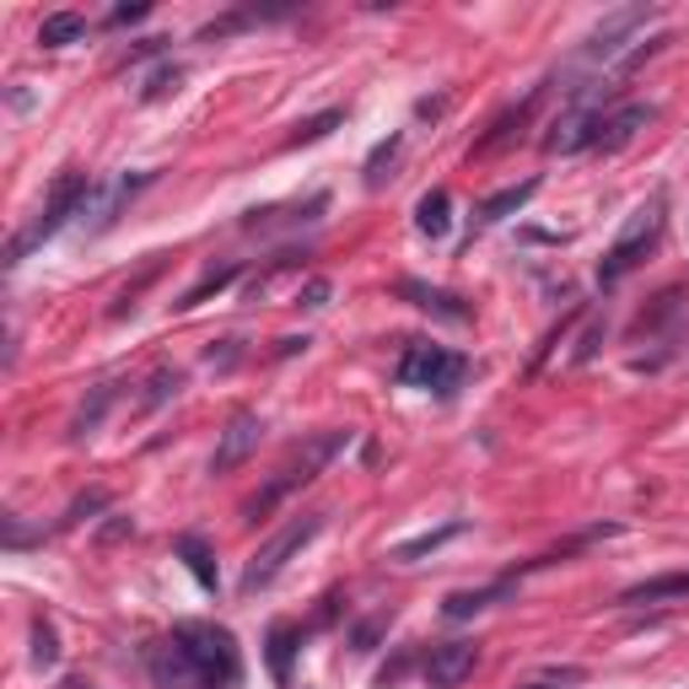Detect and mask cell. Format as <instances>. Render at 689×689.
Returning <instances> with one entry per match:
<instances>
[{
  "instance_id": "cb8c5ba5",
  "label": "cell",
  "mask_w": 689,
  "mask_h": 689,
  "mask_svg": "<svg viewBox=\"0 0 689 689\" xmlns=\"http://www.w3.org/2000/svg\"><path fill=\"white\" fill-rule=\"evenodd\" d=\"M463 533V522H442V528H431V533H420V539H405V545H393L388 560H399V566H415V560H426V555H437L448 539Z\"/></svg>"
},
{
  "instance_id": "5bb4252c",
  "label": "cell",
  "mask_w": 689,
  "mask_h": 689,
  "mask_svg": "<svg viewBox=\"0 0 689 689\" xmlns=\"http://www.w3.org/2000/svg\"><path fill=\"white\" fill-rule=\"evenodd\" d=\"M652 119H657L652 103H620V108H609V113H603V130H598V151H625V146L641 136Z\"/></svg>"
},
{
  "instance_id": "d6a6232c",
  "label": "cell",
  "mask_w": 689,
  "mask_h": 689,
  "mask_svg": "<svg viewBox=\"0 0 689 689\" xmlns=\"http://www.w3.org/2000/svg\"><path fill=\"white\" fill-rule=\"evenodd\" d=\"M329 297H334V280H323V276H312L302 291H297V308H329Z\"/></svg>"
},
{
  "instance_id": "52a82bcc",
  "label": "cell",
  "mask_w": 689,
  "mask_h": 689,
  "mask_svg": "<svg viewBox=\"0 0 689 689\" xmlns=\"http://www.w3.org/2000/svg\"><path fill=\"white\" fill-rule=\"evenodd\" d=\"M652 17H657V6H625V11H615V17H603V22L587 33L582 49H577V66H587V70L620 66L630 33H636V28H647Z\"/></svg>"
},
{
  "instance_id": "8992f818",
  "label": "cell",
  "mask_w": 689,
  "mask_h": 689,
  "mask_svg": "<svg viewBox=\"0 0 689 689\" xmlns=\"http://www.w3.org/2000/svg\"><path fill=\"white\" fill-rule=\"evenodd\" d=\"M469 372V361L448 350V344H405V356H399V372L393 378L405 382V388H420V393H437V399H452L458 393V382Z\"/></svg>"
},
{
  "instance_id": "f546056e",
  "label": "cell",
  "mask_w": 689,
  "mask_h": 689,
  "mask_svg": "<svg viewBox=\"0 0 689 689\" xmlns=\"http://www.w3.org/2000/svg\"><path fill=\"white\" fill-rule=\"evenodd\" d=\"M60 662V636L49 620H33V668H54Z\"/></svg>"
},
{
  "instance_id": "83f0119b",
  "label": "cell",
  "mask_w": 689,
  "mask_h": 689,
  "mask_svg": "<svg viewBox=\"0 0 689 689\" xmlns=\"http://www.w3.org/2000/svg\"><path fill=\"white\" fill-rule=\"evenodd\" d=\"M340 124H344V108H323V113H312V119H302V124H297V136H291V146H312V140L334 136Z\"/></svg>"
},
{
  "instance_id": "5b68a950",
  "label": "cell",
  "mask_w": 689,
  "mask_h": 689,
  "mask_svg": "<svg viewBox=\"0 0 689 689\" xmlns=\"http://www.w3.org/2000/svg\"><path fill=\"white\" fill-rule=\"evenodd\" d=\"M318 533H323V512H308V517H297V522H286L276 539H270V545H259V555L242 566V582L238 587H242V592H264V587L276 582L297 555L308 550Z\"/></svg>"
},
{
  "instance_id": "4fadbf2b",
  "label": "cell",
  "mask_w": 689,
  "mask_h": 689,
  "mask_svg": "<svg viewBox=\"0 0 689 689\" xmlns=\"http://www.w3.org/2000/svg\"><path fill=\"white\" fill-rule=\"evenodd\" d=\"M393 297L399 302H410V308L431 312V318H442V323H469V302L458 297V291H442V286H426V280L405 276L393 286Z\"/></svg>"
},
{
  "instance_id": "484cf974",
  "label": "cell",
  "mask_w": 689,
  "mask_h": 689,
  "mask_svg": "<svg viewBox=\"0 0 689 689\" xmlns=\"http://www.w3.org/2000/svg\"><path fill=\"white\" fill-rule=\"evenodd\" d=\"M399 151H405V136H399V130H393V136L388 140H378V146H372V157H367V189H382V183H388V178H393V162H399Z\"/></svg>"
},
{
  "instance_id": "7c38bea8",
  "label": "cell",
  "mask_w": 689,
  "mask_h": 689,
  "mask_svg": "<svg viewBox=\"0 0 689 689\" xmlns=\"http://www.w3.org/2000/svg\"><path fill=\"white\" fill-rule=\"evenodd\" d=\"M475 662H480L475 641H442V647H431V657H426V689H458L475 673Z\"/></svg>"
},
{
  "instance_id": "836d02e7",
  "label": "cell",
  "mask_w": 689,
  "mask_h": 689,
  "mask_svg": "<svg viewBox=\"0 0 689 689\" xmlns=\"http://www.w3.org/2000/svg\"><path fill=\"white\" fill-rule=\"evenodd\" d=\"M98 512H108V490H92V496H81V501H70L66 522H81V517H98Z\"/></svg>"
},
{
  "instance_id": "30bf717a",
  "label": "cell",
  "mask_w": 689,
  "mask_h": 689,
  "mask_svg": "<svg viewBox=\"0 0 689 689\" xmlns=\"http://www.w3.org/2000/svg\"><path fill=\"white\" fill-rule=\"evenodd\" d=\"M146 673L157 689H200V673H194V657L183 652V641L168 636V641H151L146 647Z\"/></svg>"
},
{
  "instance_id": "8fae6325",
  "label": "cell",
  "mask_w": 689,
  "mask_h": 689,
  "mask_svg": "<svg viewBox=\"0 0 689 689\" xmlns=\"http://www.w3.org/2000/svg\"><path fill=\"white\" fill-rule=\"evenodd\" d=\"M323 210H329V194H308V200H297V206L248 210V216H242V232L270 238V232H280V227H312V221H323Z\"/></svg>"
},
{
  "instance_id": "e0dca14e",
  "label": "cell",
  "mask_w": 689,
  "mask_h": 689,
  "mask_svg": "<svg viewBox=\"0 0 689 689\" xmlns=\"http://www.w3.org/2000/svg\"><path fill=\"white\" fill-rule=\"evenodd\" d=\"M297 647H302V630L291 620H276L270 625V641H264V657H270V679H276L280 689L291 685V657H297Z\"/></svg>"
},
{
  "instance_id": "f35d334b",
  "label": "cell",
  "mask_w": 689,
  "mask_h": 689,
  "mask_svg": "<svg viewBox=\"0 0 689 689\" xmlns=\"http://www.w3.org/2000/svg\"><path fill=\"white\" fill-rule=\"evenodd\" d=\"M119 533H136V522H130V517H119V522H108V528H103V545H113Z\"/></svg>"
},
{
  "instance_id": "d6986e66",
  "label": "cell",
  "mask_w": 689,
  "mask_h": 689,
  "mask_svg": "<svg viewBox=\"0 0 689 689\" xmlns=\"http://www.w3.org/2000/svg\"><path fill=\"white\" fill-rule=\"evenodd\" d=\"M172 555L189 566V577L206 587V592H216V587H221V577H216V560H210V545L200 539V533H178V539H172Z\"/></svg>"
},
{
  "instance_id": "277c9868",
  "label": "cell",
  "mask_w": 689,
  "mask_h": 689,
  "mask_svg": "<svg viewBox=\"0 0 689 689\" xmlns=\"http://www.w3.org/2000/svg\"><path fill=\"white\" fill-rule=\"evenodd\" d=\"M172 636L183 641V652L194 657L200 689H232L242 679V652H238V641H232V630L200 625V620H178Z\"/></svg>"
},
{
  "instance_id": "d590c367",
  "label": "cell",
  "mask_w": 689,
  "mask_h": 689,
  "mask_svg": "<svg viewBox=\"0 0 689 689\" xmlns=\"http://www.w3.org/2000/svg\"><path fill=\"white\" fill-rule=\"evenodd\" d=\"M146 17H151V6H146V0H140V6H113V11H108V22H113V28H130V22H146Z\"/></svg>"
},
{
  "instance_id": "ab89813d",
  "label": "cell",
  "mask_w": 689,
  "mask_h": 689,
  "mask_svg": "<svg viewBox=\"0 0 689 689\" xmlns=\"http://www.w3.org/2000/svg\"><path fill=\"white\" fill-rule=\"evenodd\" d=\"M308 344H312L308 334H302V340H297V334H291V340H280V344H276V356H297V350H308Z\"/></svg>"
},
{
  "instance_id": "44dd1931",
  "label": "cell",
  "mask_w": 689,
  "mask_h": 689,
  "mask_svg": "<svg viewBox=\"0 0 689 689\" xmlns=\"http://www.w3.org/2000/svg\"><path fill=\"white\" fill-rule=\"evenodd\" d=\"M183 382H189V378H183V367H157V372L146 378V393H140L136 410L140 415H157L162 405H172V399L183 393Z\"/></svg>"
},
{
  "instance_id": "2e32d148",
  "label": "cell",
  "mask_w": 689,
  "mask_h": 689,
  "mask_svg": "<svg viewBox=\"0 0 689 689\" xmlns=\"http://www.w3.org/2000/svg\"><path fill=\"white\" fill-rule=\"evenodd\" d=\"M119 405V382H98L92 388V399H81V410L70 415V442H87L98 426L108 420V410Z\"/></svg>"
},
{
  "instance_id": "4dcf8cb0",
  "label": "cell",
  "mask_w": 689,
  "mask_h": 689,
  "mask_svg": "<svg viewBox=\"0 0 689 689\" xmlns=\"http://www.w3.org/2000/svg\"><path fill=\"white\" fill-rule=\"evenodd\" d=\"M157 270H162V259H151V264H146V276H140V280H130V286L119 291V302L108 308V318H124V312L136 308V297H140V291H146V286H151V280H157Z\"/></svg>"
},
{
  "instance_id": "ffe728a7",
  "label": "cell",
  "mask_w": 689,
  "mask_h": 689,
  "mask_svg": "<svg viewBox=\"0 0 689 689\" xmlns=\"http://www.w3.org/2000/svg\"><path fill=\"white\" fill-rule=\"evenodd\" d=\"M415 227L426 232V238H448L452 227V194L448 189H431V194H420V206H415Z\"/></svg>"
},
{
  "instance_id": "3957f363",
  "label": "cell",
  "mask_w": 689,
  "mask_h": 689,
  "mask_svg": "<svg viewBox=\"0 0 689 689\" xmlns=\"http://www.w3.org/2000/svg\"><path fill=\"white\" fill-rule=\"evenodd\" d=\"M662 227H668V194L657 189L652 200H641V206L630 210V221L620 227V238L609 242V253H603V264H598V286H620V280L652 253L657 242H662Z\"/></svg>"
},
{
  "instance_id": "9c48e42d",
  "label": "cell",
  "mask_w": 689,
  "mask_h": 689,
  "mask_svg": "<svg viewBox=\"0 0 689 689\" xmlns=\"http://www.w3.org/2000/svg\"><path fill=\"white\" fill-rule=\"evenodd\" d=\"M259 437H264V420H259L253 410H238L232 420H227L216 452H210V475H232L238 463H248V458L259 452Z\"/></svg>"
},
{
  "instance_id": "ba28073f",
  "label": "cell",
  "mask_w": 689,
  "mask_h": 689,
  "mask_svg": "<svg viewBox=\"0 0 689 689\" xmlns=\"http://www.w3.org/2000/svg\"><path fill=\"white\" fill-rule=\"evenodd\" d=\"M151 178H157V172H119V178H98V183L87 189V200H81V216H76V227H81L87 238L108 232V227L119 221L124 200H130L136 189H146Z\"/></svg>"
},
{
  "instance_id": "7a4b0ae2",
  "label": "cell",
  "mask_w": 689,
  "mask_h": 689,
  "mask_svg": "<svg viewBox=\"0 0 689 689\" xmlns=\"http://www.w3.org/2000/svg\"><path fill=\"white\" fill-rule=\"evenodd\" d=\"M87 189H92V178L81 168H66L60 178H54V189H49V200H43V210H38L33 221L17 232V238L6 242V270H17L33 248H43V242L54 238L60 227H70L76 216H81V200H87Z\"/></svg>"
},
{
  "instance_id": "d4e9b609",
  "label": "cell",
  "mask_w": 689,
  "mask_h": 689,
  "mask_svg": "<svg viewBox=\"0 0 689 689\" xmlns=\"http://www.w3.org/2000/svg\"><path fill=\"white\" fill-rule=\"evenodd\" d=\"M539 194V178H528V183H512V189H501V194H490L480 206V227H496V221H507V216H517V210L528 206Z\"/></svg>"
},
{
  "instance_id": "6da1fadb",
  "label": "cell",
  "mask_w": 689,
  "mask_h": 689,
  "mask_svg": "<svg viewBox=\"0 0 689 689\" xmlns=\"http://www.w3.org/2000/svg\"><path fill=\"white\" fill-rule=\"evenodd\" d=\"M350 442H356V431H323V437H312L308 448L297 452V458H291V463H286V469L276 475V480L259 490V496H248V501H242V517H248V522L270 517L280 501H286V496H297L302 485L318 480V475H323V469H329V463H334V458H340Z\"/></svg>"
},
{
  "instance_id": "e575fe53",
  "label": "cell",
  "mask_w": 689,
  "mask_h": 689,
  "mask_svg": "<svg viewBox=\"0 0 689 689\" xmlns=\"http://www.w3.org/2000/svg\"><path fill=\"white\" fill-rule=\"evenodd\" d=\"M598 344H603V323H592V329H587V334H582V344L571 350V361H577V367H587V361L598 356Z\"/></svg>"
},
{
  "instance_id": "4316f807",
  "label": "cell",
  "mask_w": 689,
  "mask_h": 689,
  "mask_svg": "<svg viewBox=\"0 0 689 689\" xmlns=\"http://www.w3.org/2000/svg\"><path fill=\"white\" fill-rule=\"evenodd\" d=\"M178 87H183V66L162 60V66L146 76V87H140V103H162V98H172Z\"/></svg>"
},
{
  "instance_id": "1f68e13d",
  "label": "cell",
  "mask_w": 689,
  "mask_h": 689,
  "mask_svg": "<svg viewBox=\"0 0 689 689\" xmlns=\"http://www.w3.org/2000/svg\"><path fill=\"white\" fill-rule=\"evenodd\" d=\"M238 361H242V340H221V344H210V350H206L210 372H232Z\"/></svg>"
},
{
  "instance_id": "60d3db41",
  "label": "cell",
  "mask_w": 689,
  "mask_h": 689,
  "mask_svg": "<svg viewBox=\"0 0 689 689\" xmlns=\"http://www.w3.org/2000/svg\"><path fill=\"white\" fill-rule=\"evenodd\" d=\"M522 689H550V685H522Z\"/></svg>"
},
{
  "instance_id": "ac0fdd59",
  "label": "cell",
  "mask_w": 689,
  "mask_h": 689,
  "mask_svg": "<svg viewBox=\"0 0 689 689\" xmlns=\"http://www.w3.org/2000/svg\"><path fill=\"white\" fill-rule=\"evenodd\" d=\"M501 598H512V577H507V582H490V587H475V592H448V598H442V615H448V620H475V615H485V609L501 603Z\"/></svg>"
},
{
  "instance_id": "603a6c76",
  "label": "cell",
  "mask_w": 689,
  "mask_h": 689,
  "mask_svg": "<svg viewBox=\"0 0 689 689\" xmlns=\"http://www.w3.org/2000/svg\"><path fill=\"white\" fill-rule=\"evenodd\" d=\"M238 276H242V264H238V259H227V264H216V270H206V276L194 280V286H189V291H183V297H178L172 308H178V312L200 308L206 297H216V291H227V286H232V280H238Z\"/></svg>"
},
{
  "instance_id": "7402d4cb",
  "label": "cell",
  "mask_w": 689,
  "mask_h": 689,
  "mask_svg": "<svg viewBox=\"0 0 689 689\" xmlns=\"http://www.w3.org/2000/svg\"><path fill=\"white\" fill-rule=\"evenodd\" d=\"M87 38V17L81 11H49L38 22V43L43 49H66V43H81Z\"/></svg>"
},
{
  "instance_id": "9a60e30c",
  "label": "cell",
  "mask_w": 689,
  "mask_h": 689,
  "mask_svg": "<svg viewBox=\"0 0 689 689\" xmlns=\"http://www.w3.org/2000/svg\"><path fill=\"white\" fill-rule=\"evenodd\" d=\"M673 598H689V571H668V577H652V582H636L620 592L625 609H647V603H673Z\"/></svg>"
},
{
  "instance_id": "8d00e7d4",
  "label": "cell",
  "mask_w": 689,
  "mask_h": 689,
  "mask_svg": "<svg viewBox=\"0 0 689 689\" xmlns=\"http://www.w3.org/2000/svg\"><path fill=\"white\" fill-rule=\"evenodd\" d=\"M162 43H168V38H140V43H130V49H124V60H119V66H130V60H151V54H162Z\"/></svg>"
},
{
  "instance_id": "74e56055",
  "label": "cell",
  "mask_w": 689,
  "mask_h": 689,
  "mask_svg": "<svg viewBox=\"0 0 689 689\" xmlns=\"http://www.w3.org/2000/svg\"><path fill=\"white\" fill-rule=\"evenodd\" d=\"M28 545V528H22V517L6 512V550H22Z\"/></svg>"
},
{
  "instance_id": "f1b7e54d",
  "label": "cell",
  "mask_w": 689,
  "mask_h": 689,
  "mask_svg": "<svg viewBox=\"0 0 689 689\" xmlns=\"http://www.w3.org/2000/svg\"><path fill=\"white\" fill-rule=\"evenodd\" d=\"M668 43H673V38H668V33L636 38V43H630V49H625V60H620V66H615V76H636V70L647 66V60H652V54H662V49H668Z\"/></svg>"
}]
</instances>
